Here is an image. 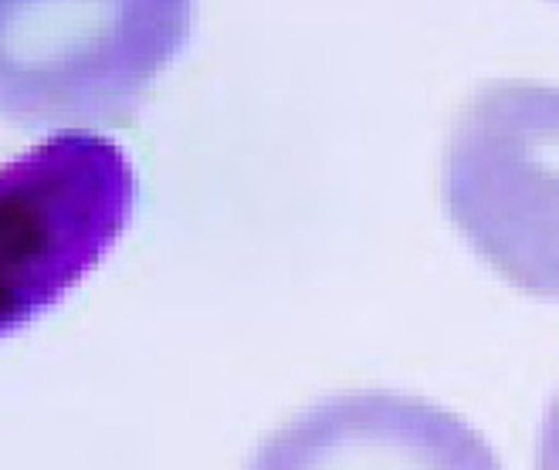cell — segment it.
Listing matches in <instances>:
<instances>
[{
    "label": "cell",
    "instance_id": "2",
    "mask_svg": "<svg viewBox=\"0 0 559 470\" xmlns=\"http://www.w3.org/2000/svg\"><path fill=\"white\" fill-rule=\"evenodd\" d=\"M190 31L193 0H0V116L69 125L133 112Z\"/></svg>",
    "mask_w": 559,
    "mask_h": 470
},
{
    "label": "cell",
    "instance_id": "5",
    "mask_svg": "<svg viewBox=\"0 0 559 470\" xmlns=\"http://www.w3.org/2000/svg\"><path fill=\"white\" fill-rule=\"evenodd\" d=\"M539 470H559V393L552 396L539 433Z\"/></svg>",
    "mask_w": 559,
    "mask_h": 470
},
{
    "label": "cell",
    "instance_id": "4",
    "mask_svg": "<svg viewBox=\"0 0 559 470\" xmlns=\"http://www.w3.org/2000/svg\"><path fill=\"white\" fill-rule=\"evenodd\" d=\"M245 470H502L485 436L438 402L356 389L312 402Z\"/></svg>",
    "mask_w": 559,
    "mask_h": 470
},
{
    "label": "cell",
    "instance_id": "3",
    "mask_svg": "<svg viewBox=\"0 0 559 470\" xmlns=\"http://www.w3.org/2000/svg\"><path fill=\"white\" fill-rule=\"evenodd\" d=\"M133 207V162L95 132H61L0 166V339L85 281Z\"/></svg>",
    "mask_w": 559,
    "mask_h": 470
},
{
    "label": "cell",
    "instance_id": "1",
    "mask_svg": "<svg viewBox=\"0 0 559 470\" xmlns=\"http://www.w3.org/2000/svg\"><path fill=\"white\" fill-rule=\"evenodd\" d=\"M441 204L499 278L559 301V85L509 79L468 98L444 143Z\"/></svg>",
    "mask_w": 559,
    "mask_h": 470
}]
</instances>
